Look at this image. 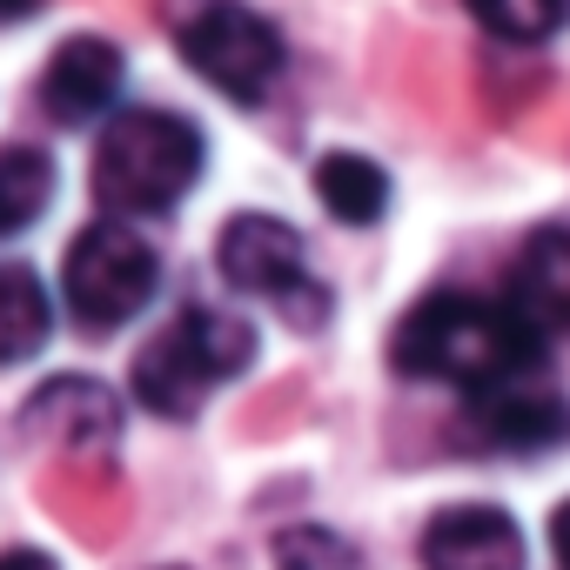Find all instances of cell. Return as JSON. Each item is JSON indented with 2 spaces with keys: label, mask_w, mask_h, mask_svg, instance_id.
I'll return each mask as SVG.
<instances>
[{
  "label": "cell",
  "mask_w": 570,
  "mask_h": 570,
  "mask_svg": "<svg viewBox=\"0 0 570 570\" xmlns=\"http://www.w3.org/2000/svg\"><path fill=\"white\" fill-rule=\"evenodd\" d=\"M316 202L350 222V228H370L383 208H390V175L370 161V155H323L316 161Z\"/></svg>",
  "instance_id": "12"
},
{
  "label": "cell",
  "mask_w": 570,
  "mask_h": 570,
  "mask_svg": "<svg viewBox=\"0 0 570 570\" xmlns=\"http://www.w3.org/2000/svg\"><path fill=\"white\" fill-rule=\"evenodd\" d=\"M563 436H570V403L543 376L476 390V396H463V416H456V443L490 450V456H530V450H550Z\"/></svg>",
  "instance_id": "7"
},
{
  "label": "cell",
  "mask_w": 570,
  "mask_h": 570,
  "mask_svg": "<svg viewBox=\"0 0 570 570\" xmlns=\"http://www.w3.org/2000/svg\"><path fill=\"white\" fill-rule=\"evenodd\" d=\"M21 423H28L35 436L68 443V450H108L115 430H121V403H115L101 383H88V376H55V383L21 410Z\"/></svg>",
  "instance_id": "11"
},
{
  "label": "cell",
  "mask_w": 570,
  "mask_h": 570,
  "mask_svg": "<svg viewBox=\"0 0 570 570\" xmlns=\"http://www.w3.org/2000/svg\"><path fill=\"white\" fill-rule=\"evenodd\" d=\"M155 289H161V255L128 222H95L68 242L61 296L88 330H121L128 316L155 303Z\"/></svg>",
  "instance_id": "5"
},
{
  "label": "cell",
  "mask_w": 570,
  "mask_h": 570,
  "mask_svg": "<svg viewBox=\"0 0 570 570\" xmlns=\"http://www.w3.org/2000/svg\"><path fill=\"white\" fill-rule=\"evenodd\" d=\"M550 550H557V563L570 570V503H563V510L550 517Z\"/></svg>",
  "instance_id": "17"
},
{
  "label": "cell",
  "mask_w": 570,
  "mask_h": 570,
  "mask_svg": "<svg viewBox=\"0 0 570 570\" xmlns=\"http://www.w3.org/2000/svg\"><path fill=\"white\" fill-rule=\"evenodd\" d=\"M55 202V161L28 141H8L0 148V242L35 228Z\"/></svg>",
  "instance_id": "14"
},
{
  "label": "cell",
  "mask_w": 570,
  "mask_h": 570,
  "mask_svg": "<svg viewBox=\"0 0 570 570\" xmlns=\"http://www.w3.org/2000/svg\"><path fill=\"white\" fill-rule=\"evenodd\" d=\"M202 175V128L168 108H121L95 141V202L108 222L168 215Z\"/></svg>",
  "instance_id": "2"
},
{
  "label": "cell",
  "mask_w": 570,
  "mask_h": 570,
  "mask_svg": "<svg viewBox=\"0 0 570 570\" xmlns=\"http://www.w3.org/2000/svg\"><path fill=\"white\" fill-rule=\"evenodd\" d=\"M48 289L41 275L21 268V262H0V363H28L41 343H48Z\"/></svg>",
  "instance_id": "13"
},
{
  "label": "cell",
  "mask_w": 570,
  "mask_h": 570,
  "mask_svg": "<svg viewBox=\"0 0 570 570\" xmlns=\"http://www.w3.org/2000/svg\"><path fill=\"white\" fill-rule=\"evenodd\" d=\"M503 303H510L543 343L570 336V228H563V222L523 235V248H517V262H510Z\"/></svg>",
  "instance_id": "9"
},
{
  "label": "cell",
  "mask_w": 570,
  "mask_h": 570,
  "mask_svg": "<svg viewBox=\"0 0 570 570\" xmlns=\"http://www.w3.org/2000/svg\"><path fill=\"white\" fill-rule=\"evenodd\" d=\"M215 262H222V275H228V289L289 309V316L309 323V330H316L323 309H330V296L309 282V248H303V235H296L289 222H275V215H235V222L222 228V242H215Z\"/></svg>",
  "instance_id": "6"
},
{
  "label": "cell",
  "mask_w": 570,
  "mask_h": 570,
  "mask_svg": "<svg viewBox=\"0 0 570 570\" xmlns=\"http://www.w3.org/2000/svg\"><path fill=\"white\" fill-rule=\"evenodd\" d=\"M175 48L215 95L242 108H255L282 81V61H289L282 35L242 0H188V14L175 21Z\"/></svg>",
  "instance_id": "4"
},
{
  "label": "cell",
  "mask_w": 570,
  "mask_h": 570,
  "mask_svg": "<svg viewBox=\"0 0 570 570\" xmlns=\"http://www.w3.org/2000/svg\"><path fill=\"white\" fill-rule=\"evenodd\" d=\"M0 570H55L48 550H0Z\"/></svg>",
  "instance_id": "16"
},
{
  "label": "cell",
  "mask_w": 570,
  "mask_h": 570,
  "mask_svg": "<svg viewBox=\"0 0 570 570\" xmlns=\"http://www.w3.org/2000/svg\"><path fill=\"white\" fill-rule=\"evenodd\" d=\"M463 8L476 14L483 35H497L510 48H537L570 21V0H463Z\"/></svg>",
  "instance_id": "15"
},
{
  "label": "cell",
  "mask_w": 570,
  "mask_h": 570,
  "mask_svg": "<svg viewBox=\"0 0 570 570\" xmlns=\"http://www.w3.org/2000/svg\"><path fill=\"white\" fill-rule=\"evenodd\" d=\"M41 14V0H0V28H14V21H35Z\"/></svg>",
  "instance_id": "18"
},
{
  "label": "cell",
  "mask_w": 570,
  "mask_h": 570,
  "mask_svg": "<svg viewBox=\"0 0 570 570\" xmlns=\"http://www.w3.org/2000/svg\"><path fill=\"white\" fill-rule=\"evenodd\" d=\"M255 356V330L242 316H222V309H181L175 323H161L141 356H135V403L155 410V416H195L228 376H242Z\"/></svg>",
  "instance_id": "3"
},
{
  "label": "cell",
  "mask_w": 570,
  "mask_h": 570,
  "mask_svg": "<svg viewBox=\"0 0 570 570\" xmlns=\"http://www.w3.org/2000/svg\"><path fill=\"white\" fill-rule=\"evenodd\" d=\"M423 570H523V537L497 503H456L430 517Z\"/></svg>",
  "instance_id": "10"
},
{
  "label": "cell",
  "mask_w": 570,
  "mask_h": 570,
  "mask_svg": "<svg viewBox=\"0 0 570 570\" xmlns=\"http://www.w3.org/2000/svg\"><path fill=\"white\" fill-rule=\"evenodd\" d=\"M390 363H396V376L456 383L463 396H476V390H497V383H517V376H543L550 343L510 303L443 289V296H423L396 323Z\"/></svg>",
  "instance_id": "1"
},
{
  "label": "cell",
  "mask_w": 570,
  "mask_h": 570,
  "mask_svg": "<svg viewBox=\"0 0 570 570\" xmlns=\"http://www.w3.org/2000/svg\"><path fill=\"white\" fill-rule=\"evenodd\" d=\"M121 81H128L121 48L101 41V35H75V41L55 48L48 75H41V115L61 121V128H81V121H95L121 101Z\"/></svg>",
  "instance_id": "8"
}]
</instances>
